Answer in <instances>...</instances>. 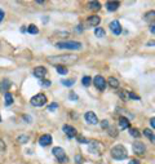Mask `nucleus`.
<instances>
[{
	"mask_svg": "<svg viewBox=\"0 0 155 164\" xmlns=\"http://www.w3.org/2000/svg\"><path fill=\"white\" fill-rule=\"evenodd\" d=\"M48 59V62L50 63H54V62H57V65L61 62V63H72V62H75L78 57L75 54H61V56H50V57L47 58Z\"/></svg>",
	"mask_w": 155,
	"mask_h": 164,
	"instance_id": "nucleus-1",
	"label": "nucleus"
},
{
	"mask_svg": "<svg viewBox=\"0 0 155 164\" xmlns=\"http://www.w3.org/2000/svg\"><path fill=\"white\" fill-rule=\"evenodd\" d=\"M111 156L116 160H123V159H126L128 156V153H127V149L124 147L123 145H116L114 146L113 149H111Z\"/></svg>",
	"mask_w": 155,
	"mask_h": 164,
	"instance_id": "nucleus-2",
	"label": "nucleus"
},
{
	"mask_svg": "<svg viewBox=\"0 0 155 164\" xmlns=\"http://www.w3.org/2000/svg\"><path fill=\"white\" fill-rule=\"evenodd\" d=\"M57 48H61V49H80L81 48V44L78 41H61V43H57L56 44Z\"/></svg>",
	"mask_w": 155,
	"mask_h": 164,
	"instance_id": "nucleus-3",
	"label": "nucleus"
},
{
	"mask_svg": "<svg viewBox=\"0 0 155 164\" xmlns=\"http://www.w3.org/2000/svg\"><path fill=\"white\" fill-rule=\"evenodd\" d=\"M32 106H36V107H40V106H44L47 103V96L44 93H39L36 96H34L31 100H30Z\"/></svg>",
	"mask_w": 155,
	"mask_h": 164,
	"instance_id": "nucleus-4",
	"label": "nucleus"
},
{
	"mask_svg": "<svg viewBox=\"0 0 155 164\" xmlns=\"http://www.w3.org/2000/svg\"><path fill=\"white\" fill-rule=\"evenodd\" d=\"M52 153H53V155L56 158H57V160L59 163H67L68 162V159L66 156V154H65V150L62 147H54L53 150H52Z\"/></svg>",
	"mask_w": 155,
	"mask_h": 164,
	"instance_id": "nucleus-5",
	"label": "nucleus"
},
{
	"mask_svg": "<svg viewBox=\"0 0 155 164\" xmlns=\"http://www.w3.org/2000/svg\"><path fill=\"white\" fill-rule=\"evenodd\" d=\"M132 149H133V153H135L136 155H144L145 151H146V147H145V145L142 144L141 141H137V142H133V145H132Z\"/></svg>",
	"mask_w": 155,
	"mask_h": 164,
	"instance_id": "nucleus-6",
	"label": "nucleus"
},
{
	"mask_svg": "<svg viewBox=\"0 0 155 164\" xmlns=\"http://www.w3.org/2000/svg\"><path fill=\"white\" fill-rule=\"evenodd\" d=\"M84 119L85 122H87L88 124H92V126H94V124L98 123V118L97 115L93 113V111H87V113L84 114Z\"/></svg>",
	"mask_w": 155,
	"mask_h": 164,
	"instance_id": "nucleus-7",
	"label": "nucleus"
},
{
	"mask_svg": "<svg viewBox=\"0 0 155 164\" xmlns=\"http://www.w3.org/2000/svg\"><path fill=\"white\" fill-rule=\"evenodd\" d=\"M93 83H94V85H96V88H97L98 90H103V89L106 88V80L103 79L101 75H97L96 77H94V79H93Z\"/></svg>",
	"mask_w": 155,
	"mask_h": 164,
	"instance_id": "nucleus-8",
	"label": "nucleus"
},
{
	"mask_svg": "<svg viewBox=\"0 0 155 164\" xmlns=\"http://www.w3.org/2000/svg\"><path fill=\"white\" fill-rule=\"evenodd\" d=\"M47 75V68L45 67H43V66H38L34 68V76L38 77V79H40L43 80L44 79V76Z\"/></svg>",
	"mask_w": 155,
	"mask_h": 164,
	"instance_id": "nucleus-9",
	"label": "nucleus"
},
{
	"mask_svg": "<svg viewBox=\"0 0 155 164\" xmlns=\"http://www.w3.org/2000/svg\"><path fill=\"white\" fill-rule=\"evenodd\" d=\"M110 30L113 31V34H115V35L122 34V25H120V22L118 20H115V21H113V22L110 23Z\"/></svg>",
	"mask_w": 155,
	"mask_h": 164,
	"instance_id": "nucleus-10",
	"label": "nucleus"
},
{
	"mask_svg": "<svg viewBox=\"0 0 155 164\" xmlns=\"http://www.w3.org/2000/svg\"><path fill=\"white\" fill-rule=\"evenodd\" d=\"M63 132H65V135H66L68 138H74V137H76V129L74 128V127H71V126H63Z\"/></svg>",
	"mask_w": 155,
	"mask_h": 164,
	"instance_id": "nucleus-11",
	"label": "nucleus"
},
{
	"mask_svg": "<svg viewBox=\"0 0 155 164\" xmlns=\"http://www.w3.org/2000/svg\"><path fill=\"white\" fill-rule=\"evenodd\" d=\"M39 144L41 146H49L52 144V136L50 135H43L39 138Z\"/></svg>",
	"mask_w": 155,
	"mask_h": 164,
	"instance_id": "nucleus-12",
	"label": "nucleus"
},
{
	"mask_svg": "<svg viewBox=\"0 0 155 164\" xmlns=\"http://www.w3.org/2000/svg\"><path fill=\"white\" fill-rule=\"evenodd\" d=\"M100 150H101V145L98 144L97 141H92V142H89V151H90V153H93V154H98V153H100Z\"/></svg>",
	"mask_w": 155,
	"mask_h": 164,
	"instance_id": "nucleus-13",
	"label": "nucleus"
},
{
	"mask_svg": "<svg viewBox=\"0 0 155 164\" xmlns=\"http://www.w3.org/2000/svg\"><path fill=\"white\" fill-rule=\"evenodd\" d=\"M118 122H119V129L131 128V123H129V120H128L127 118H124V116H120Z\"/></svg>",
	"mask_w": 155,
	"mask_h": 164,
	"instance_id": "nucleus-14",
	"label": "nucleus"
},
{
	"mask_svg": "<svg viewBox=\"0 0 155 164\" xmlns=\"http://www.w3.org/2000/svg\"><path fill=\"white\" fill-rule=\"evenodd\" d=\"M101 22V18L98 16H90L88 17V20H87V23L89 26H98Z\"/></svg>",
	"mask_w": 155,
	"mask_h": 164,
	"instance_id": "nucleus-15",
	"label": "nucleus"
},
{
	"mask_svg": "<svg viewBox=\"0 0 155 164\" xmlns=\"http://www.w3.org/2000/svg\"><path fill=\"white\" fill-rule=\"evenodd\" d=\"M119 5L120 4L118 2H107L106 3V8H107V11L109 12H115L119 8Z\"/></svg>",
	"mask_w": 155,
	"mask_h": 164,
	"instance_id": "nucleus-16",
	"label": "nucleus"
},
{
	"mask_svg": "<svg viewBox=\"0 0 155 164\" xmlns=\"http://www.w3.org/2000/svg\"><path fill=\"white\" fill-rule=\"evenodd\" d=\"M12 103H13V96L9 92H5V96H4V105L11 106Z\"/></svg>",
	"mask_w": 155,
	"mask_h": 164,
	"instance_id": "nucleus-17",
	"label": "nucleus"
},
{
	"mask_svg": "<svg viewBox=\"0 0 155 164\" xmlns=\"http://www.w3.org/2000/svg\"><path fill=\"white\" fill-rule=\"evenodd\" d=\"M106 83H109V85H110V87H113V88H119V80H116L115 77H113V76H110L109 80H107Z\"/></svg>",
	"mask_w": 155,
	"mask_h": 164,
	"instance_id": "nucleus-18",
	"label": "nucleus"
},
{
	"mask_svg": "<svg viewBox=\"0 0 155 164\" xmlns=\"http://www.w3.org/2000/svg\"><path fill=\"white\" fill-rule=\"evenodd\" d=\"M9 85H11V81L9 80H7V79L2 80V83H0V90L5 92V90H8V88H9Z\"/></svg>",
	"mask_w": 155,
	"mask_h": 164,
	"instance_id": "nucleus-19",
	"label": "nucleus"
},
{
	"mask_svg": "<svg viewBox=\"0 0 155 164\" xmlns=\"http://www.w3.org/2000/svg\"><path fill=\"white\" fill-rule=\"evenodd\" d=\"M88 8H89V9H92V11H98L101 8V4L98 2H89L88 3Z\"/></svg>",
	"mask_w": 155,
	"mask_h": 164,
	"instance_id": "nucleus-20",
	"label": "nucleus"
},
{
	"mask_svg": "<svg viewBox=\"0 0 155 164\" xmlns=\"http://www.w3.org/2000/svg\"><path fill=\"white\" fill-rule=\"evenodd\" d=\"M56 70H57V72L58 74H61V75H66L68 72L67 68L65 66H62V65H57V66H56Z\"/></svg>",
	"mask_w": 155,
	"mask_h": 164,
	"instance_id": "nucleus-21",
	"label": "nucleus"
},
{
	"mask_svg": "<svg viewBox=\"0 0 155 164\" xmlns=\"http://www.w3.org/2000/svg\"><path fill=\"white\" fill-rule=\"evenodd\" d=\"M144 135L147 137L149 140H151V142H154V144H155V136H154V133L150 131V129H145V131H144Z\"/></svg>",
	"mask_w": 155,
	"mask_h": 164,
	"instance_id": "nucleus-22",
	"label": "nucleus"
},
{
	"mask_svg": "<svg viewBox=\"0 0 155 164\" xmlns=\"http://www.w3.org/2000/svg\"><path fill=\"white\" fill-rule=\"evenodd\" d=\"M94 35H96L97 38H103V36H105V30H103L102 27L94 29Z\"/></svg>",
	"mask_w": 155,
	"mask_h": 164,
	"instance_id": "nucleus-23",
	"label": "nucleus"
},
{
	"mask_svg": "<svg viewBox=\"0 0 155 164\" xmlns=\"http://www.w3.org/2000/svg\"><path fill=\"white\" fill-rule=\"evenodd\" d=\"M27 32L32 34V35H36V34H39V29L36 27L35 25H30L27 27Z\"/></svg>",
	"mask_w": 155,
	"mask_h": 164,
	"instance_id": "nucleus-24",
	"label": "nucleus"
},
{
	"mask_svg": "<svg viewBox=\"0 0 155 164\" xmlns=\"http://www.w3.org/2000/svg\"><path fill=\"white\" fill-rule=\"evenodd\" d=\"M61 83L65 85V87H71V85L75 84V80L74 79H63Z\"/></svg>",
	"mask_w": 155,
	"mask_h": 164,
	"instance_id": "nucleus-25",
	"label": "nucleus"
},
{
	"mask_svg": "<svg viewBox=\"0 0 155 164\" xmlns=\"http://www.w3.org/2000/svg\"><path fill=\"white\" fill-rule=\"evenodd\" d=\"M81 83H83L84 87H89L90 83H92V79H90V76H84L83 80H81Z\"/></svg>",
	"mask_w": 155,
	"mask_h": 164,
	"instance_id": "nucleus-26",
	"label": "nucleus"
},
{
	"mask_svg": "<svg viewBox=\"0 0 155 164\" xmlns=\"http://www.w3.org/2000/svg\"><path fill=\"white\" fill-rule=\"evenodd\" d=\"M129 133H131V136H133V137H140V132L137 131L136 128H129Z\"/></svg>",
	"mask_w": 155,
	"mask_h": 164,
	"instance_id": "nucleus-27",
	"label": "nucleus"
},
{
	"mask_svg": "<svg viewBox=\"0 0 155 164\" xmlns=\"http://www.w3.org/2000/svg\"><path fill=\"white\" fill-rule=\"evenodd\" d=\"M155 17V11H151V12H147L146 14L144 16L145 20H150V18H154Z\"/></svg>",
	"mask_w": 155,
	"mask_h": 164,
	"instance_id": "nucleus-28",
	"label": "nucleus"
},
{
	"mask_svg": "<svg viewBox=\"0 0 155 164\" xmlns=\"http://www.w3.org/2000/svg\"><path fill=\"white\" fill-rule=\"evenodd\" d=\"M76 140H78V142H80V144H88V142H89V141L85 138V137H83V136H78Z\"/></svg>",
	"mask_w": 155,
	"mask_h": 164,
	"instance_id": "nucleus-29",
	"label": "nucleus"
},
{
	"mask_svg": "<svg viewBox=\"0 0 155 164\" xmlns=\"http://www.w3.org/2000/svg\"><path fill=\"white\" fill-rule=\"evenodd\" d=\"M68 97H70V100H71V101H78V100H79L78 94L74 93V92H70V94H68Z\"/></svg>",
	"mask_w": 155,
	"mask_h": 164,
	"instance_id": "nucleus-30",
	"label": "nucleus"
},
{
	"mask_svg": "<svg viewBox=\"0 0 155 164\" xmlns=\"http://www.w3.org/2000/svg\"><path fill=\"white\" fill-rule=\"evenodd\" d=\"M107 131H109V133H110V135L113 136V137H116V135H118V133H116V129L113 128V127H109V128H107Z\"/></svg>",
	"mask_w": 155,
	"mask_h": 164,
	"instance_id": "nucleus-31",
	"label": "nucleus"
},
{
	"mask_svg": "<svg viewBox=\"0 0 155 164\" xmlns=\"http://www.w3.org/2000/svg\"><path fill=\"white\" fill-rule=\"evenodd\" d=\"M27 141H29V137L27 136H20L18 137V142H21V144H26Z\"/></svg>",
	"mask_w": 155,
	"mask_h": 164,
	"instance_id": "nucleus-32",
	"label": "nucleus"
},
{
	"mask_svg": "<svg viewBox=\"0 0 155 164\" xmlns=\"http://www.w3.org/2000/svg\"><path fill=\"white\" fill-rule=\"evenodd\" d=\"M128 97L129 98H133V100H140V96H137V94L133 93V92H129L128 93Z\"/></svg>",
	"mask_w": 155,
	"mask_h": 164,
	"instance_id": "nucleus-33",
	"label": "nucleus"
},
{
	"mask_svg": "<svg viewBox=\"0 0 155 164\" xmlns=\"http://www.w3.org/2000/svg\"><path fill=\"white\" fill-rule=\"evenodd\" d=\"M56 109H58V105H57V103H50V105L48 106V110H49V111H53V110H56Z\"/></svg>",
	"mask_w": 155,
	"mask_h": 164,
	"instance_id": "nucleus-34",
	"label": "nucleus"
},
{
	"mask_svg": "<svg viewBox=\"0 0 155 164\" xmlns=\"http://www.w3.org/2000/svg\"><path fill=\"white\" fill-rule=\"evenodd\" d=\"M101 126H102L103 129H107V128L110 127V124H109V122H107V120H102V122H101Z\"/></svg>",
	"mask_w": 155,
	"mask_h": 164,
	"instance_id": "nucleus-35",
	"label": "nucleus"
},
{
	"mask_svg": "<svg viewBox=\"0 0 155 164\" xmlns=\"http://www.w3.org/2000/svg\"><path fill=\"white\" fill-rule=\"evenodd\" d=\"M5 151V144L3 142V140H0V154Z\"/></svg>",
	"mask_w": 155,
	"mask_h": 164,
	"instance_id": "nucleus-36",
	"label": "nucleus"
},
{
	"mask_svg": "<svg viewBox=\"0 0 155 164\" xmlns=\"http://www.w3.org/2000/svg\"><path fill=\"white\" fill-rule=\"evenodd\" d=\"M150 32H151V34H155V21H154L151 25H150Z\"/></svg>",
	"mask_w": 155,
	"mask_h": 164,
	"instance_id": "nucleus-37",
	"label": "nucleus"
},
{
	"mask_svg": "<svg viewBox=\"0 0 155 164\" xmlns=\"http://www.w3.org/2000/svg\"><path fill=\"white\" fill-rule=\"evenodd\" d=\"M41 85H43V87H49V85H50V81H48V80H41Z\"/></svg>",
	"mask_w": 155,
	"mask_h": 164,
	"instance_id": "nucleus-38",
	"label": "nucleus"
},
{
	"mask_svg": "<svg viewBox=\"0 0 155 164\" xmlns=\"http://www.w3.org/2000/svg\"><path fill=\"white\" fill-rule=\"evenodd\" d=\"M75 31H76V32H81V31H83V27H81V25H78V26H76V27H75Z\"/></svg>",
	"mask_w": 155,
	"mask_h": 164,
	"instance_id": "nucleus-39",
	"label": "nucleus"
},
{
	"mask_svg": "<svg viewBox=\"0 0 155 164\" xmlns=\"http://www.w3.org/2000/svg\"><path fill=\"white\" fill-rule=\"evenodd\" d=\"M150 126H151V127L155 129V118H151V119H150Z\"/></svg>",
	"mask_w": 155,
	"mask_h": 164,
	"instance_id": "nucleus-40",
	"label": "nucleus"
},
{
	"mask_svg": "<svg viewBox=\"0 0 155 164\" xmlns=\"http://www.w3.org/2000/svg\"><path fill=\"white\" fill-rule=\"evenodd\" d=\"M75 162L78 164H80V162H81V156H80V155H76V156H75Z\"/></svg>",
	"mask_w": 155,
	"mask_h": 164,
	"instance_id": "nucleus-41",
	"label": "nucleus"
},
{
	"mask_svg": "<svg viewBox=\"0 0 155 164\" xmlns=\"http://www.w3.org/2000/svg\"><path fill=\"white\" fill-rule=\"evenodd\" d=\"M4 16H5V13L3 12V9H0V22L3 21V18H4Z\"/></svg>",
	"mask_w": 155,
	"mask_h": 164,
	"instance_id": "nucleus-42",
	"label": "nucleus"
},
{
	"mask_svg": "<svg viewBox=\"0 0 155 164\" xmlns=\"http://www.w3.org/2000/svg\"><path fill=\"white\" fill-rule=\"evenodd\" d=\"M128 164H140V163H138V160H136V159H132V160H129Z\"/></svg>",
	"mask_w": 155,
	"mask_h": 164,
	"instance_id": "nucleus-43",
	"label": "nucleus"
},
{
	"mask_svg": "<svg viewBox=\"0 0 155 164\" xmlns=\"http://www.w3.org/2000/svg\"><path fill=\"white\" fill-rule=\"evenodd\" d=\"M0 123H2V116H0Z\"/></svg>",
	"mask_w": 155,
	"mask_h": 164,
	"instance_id": "nucleus-44",
	"label": "nucleus"
}]
</instances>
